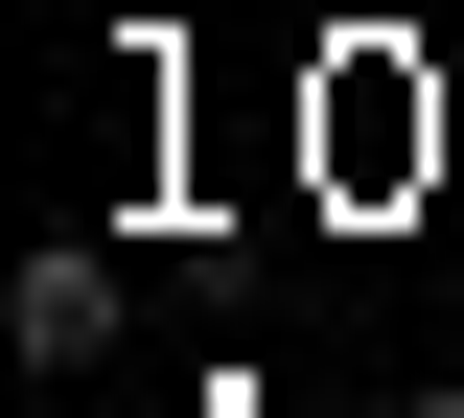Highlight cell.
<instances>
[{
  "label": "cell",
  "mask_w": 464,
  "mask_h": 418,
  "mask_svg": "<svg viewBox=\"0 0 464 418\" xmlns=\"http://www.w3.org/2000/svg\"><path fill=\"white\" fill-rule=\"evenodd\" d=\"M0 326H24V372H93V349H116V256H93V233H47Z\"/></svg>",
  "instance_id": "1"
},
{
  "label": "cell",
  "mask_w": 464,
  "mask_h": 418,
  "mask_svg": "<svg viewBox=\"0 0 464 418\" xmlns=\"http://www.w3.org/2000/svg\"><path fill=\"white\" fill-rule=\"evenodd\" d=\"M395 418H464V395H395Z\"/></svg>",
  "instance_id": "2"
}]
</instances>
